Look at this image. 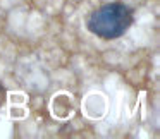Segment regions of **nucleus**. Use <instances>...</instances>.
Listing matches in <instances>:
<instances>
[{"label": "nucleus", "instance_id": "obj_1", "mask_svg": "<svg viewBox=\"0 0 160 139\" xmlns=\"http://www.w3.org/2000/svg\"><path fill=\"white\" fill-rule=\"evenodd\" d=\"M132 22H134L132 9L121 2H112L91 12L86 21V28L91 35L110 41L124 36Z\"/></svg>", "mask_w": 160, "mask_h": 139}]
</instances>
